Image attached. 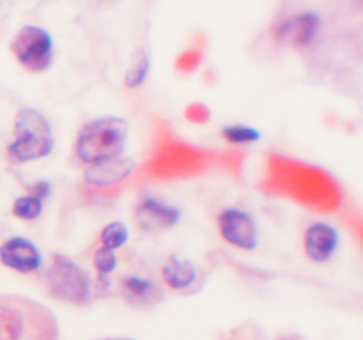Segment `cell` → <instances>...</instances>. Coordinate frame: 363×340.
Wrapping results in <instances>:
<instances>
[{
    "mask_svg": "<svg viewBox=\"0 0 363 340\" xmlns=\"http://www.w3.org/2000/svg\"><path fill=\"white\" fill-rule=\"evenodd\" d=\"M0 340H59V323L34 300L0 295Z\"/></svg>",
    "mask_w": 363,
    "mask_h": 340,
    "instance_id": "obj_1",
    "label": "cell"
},
{
    "mask_svg": "<svg viewBox=\"0 0 363 340\" xmlns=\"http://www.w3.org/2000/svg\"><path fill=\"white\" fill-rule=\"evenodd\" d=\"M128 137V121L121 117H101L91 121L77 138V156L91 167L110 163L123 154Z\"/></svg>",
    "mask_w": 363,
    "mask_h": 340,
    "instance_id": "obj_2",
    "label": "cell"
},
{
    "mask_svg": "<svg viewBox=\"0 0 363 340\" xmlns=\"http://www.w3.org/2000/svg\"><path fill=\"white\" fill-rule=\"evenodd\" d=\"M54 135L50 123L34 108H22L16 114L15 140L8 147V158L15 163H29L52 153Z\"/></svg>",
    "mask_w": 363,
    "mask_h": 340,
    "instance_id": "obj_3",
    "label": "cell"
},
{
    "mask_svg": "<svg viewBox=\"0 0 363 340\" xmlns=\"http://www.w3.org/2000/svg\"><path fill=\"white\" fill-rule=\"evenodd\" d=\"M46 286L55 300L73 305H84L91 295L87 275L71 259L59 253L46 273Z\"/></svg>",
    "mask_w": 363,
    "mask_h": 340,
    "instance_id": "obj_4",
    "label": "cell"
},
{
    "mask_svg": "<svg viewBox=\"0 0 363 340\" xmlns=\"http://www.w3.org/2000/svg\"><path fill=\"white\" fill-rule=\"evenodd\" d=\"M11 52L23 68L32 73H41L52 64L54 41L45 29L27 25L13 38Z\"/></svg>",
    "mask_w": 363,
    "mask_h": 340,
    "instance_id": "obj_5",
    "label": "cell"
},
{
    "mask_svg": "<svg viewBox=\"0 0 363 340\" xmlns=\"http://www.w3.org/2000/svg\"><path fill=\"white\" fill-rule=\"evenodd\" d=\"M218 230L229 245L241 250L257 246V226L252 218L239 209H225L218 216Z\"/></svg>",
    "mask_w": 363,
    "mask_h": 340,
    "instance_id": "obj_6",
    "label": "cell"
},
{
    "mask_svg": "<svg viewBox=\"0 0 363 340\" xmlns=\"http://www.w3.org/2000/svg\"><path fill=\"white\" fill-rule=\"evenodd\" d=\"M0 263L18 273H32L41 266V253L32 241L11 237L0 246Z\"/></svg>",
    "mask_w": 363,
    "mask_h": 340,
    "instance_id": "obj_7",
    "label": "cell"
},
{
    "mask_svg": "<svg viewBox=\"0 0 363 340\" xmlns=\"http://www.w3.org/2000/svg\"><path fill=\"white\" fill-rule=\"evenodd\" d=\"M138 226L145 230H160L176 226L179 220V209L167 204H161L154 199H145L138 204L135 211Z\"/></svg>",
    "mask_w": 363,
    "mask_h": 340,
    "instance_id": "obj_8",
    "label": "cell"
},
{
    "mask_svg": "<svg viewBox=\"0 0 363 340\" xmlns=\"http://www.w3.org/2000/svg\"><path fill=\"white\" fill-rule=\"evenodd\" d=\"M318 29L319 18L312 15V13H309V15H299L295 16V18H287L280 22L275 29V34L282 41L303 46L312 41L313 36L318 34Z\"/></svg>",
    "mask_w": 363,
    "mask_h": 340,
    "instance_id": "obj_9",
    "label": "cell"
},
{
    "mask_svg": "<svg viewBox=\"0 0 363 340\" xmlns=\"http://www.w3.org/2000/svg\"><path fill=\"white\" fill-rule=\"evenodd\" d=\"M336 236L335 229L326 223H316L306 230L305 236V252L309 259L313 263H326L333 256L336 249Z\"/></svg>",
    "mask_w": 363,
    "mask_h": 340,
    "instance_id": "obj_10",
    "label": "cell"
},
{
    "mask_svg": "<svg viewBox=\"0 0 363 340\" xmlns=\"http://www.w3.org/2000/svg\"><path fill=\"white\" fill-rule=\"evenodd\" d=\"M161 275H163L165 283L168 287L177 290L190 287L197 279V272L193 268V264L188 263V260H179L177 257H170L167 260Z\"/></svg>",
    "mask_w": 363,
    "mask_h": 340,
    "instance_id": "obj_11",
    "label": "cell"
},
{
    "mask_svg": "<svg viewBox=\"0 0 363 340\" xmlns=\"http://www.w3.org/2000/svg\"><path fill=\"white\" fill-rule=\"evenodd\" d=\"M131 168H133V163H131L130 160H115L110 161V163L91 167L87 170V174H85V179L92 184L105 186V184H112L115 183V181L126 177L128 174L131 172Z\"/></svg>",
    "mask_w": 363,
    "mask_h": 340,
    "instance_id": "obj_12",
    "label": "cell"
},
{
    "mask_svg": "<svg viewBox=\"0 0 363 340\" xmlns=\"http://www.w3.org/2000/svg\"><path fill=\"white\" fill-rule=\"evenodd\" d=\"M128 298L133 300L137 305H149L161 298V293L153 282L140 279V276H128L123 282Z\"/></svg>",
    "mask_w": 363,
    "mask_h": 340,
    "instance_id": "obj_13",
    "label": "cell"
},
{
    "mask_svg": "<svg viewBox=\"0 0 363 340\" xmlns=\"http://www.w3.org/2000/svg\"><path fill=\"white\" fill-rule=\"evenodd\" d=\"M101 245L103 249L112 250L114 252L115 249H121L128 241V229L123 222H112L101 230L100 234Z\"/></svg>",
    "mask_w": 363,
    "mask_h": 340,
    "instance_id": "obj_14",
    "label": "cell"
},
{
    "mask_svg": "<svg viewBox=\"0 0 363 340\" xmlns=\"http://www.w3.org/2000/svg\"><path fill=\"white\" fill-rule=\"evenodd\" d=\"M147 71H149V57H147V54L144 50H138L135 54L130 69H128L124 82H126L128 87H138V85L144 84Z\"/></svg>",
    "mask_w": 363,
    "mask_h": 340,
    "instance_id": "obj_15",
    "label": "cell"
},
{
    "mask_svg": "<svg viewBox=\"0 0 363 340\" xmlns=\"http://www.w3.org/2000/svg\"><path fill=\"white\" fill-rule=\"evenodd\" d=\"M43 211V200L38 197H18L13 204V214L22 220H36Z\"/></svg>",
    "mask_w": 363,
    "mask_h": 340,
    "instance_id": "obj_16",
    "label": "cell"
},
{
    "mask_svg": "<svg viewBox=\"0 0 363 340\" xmlns=\"http://www.w3.org/2000/svg\"><path fill=\"white\" fill-rule=\"evenodd\" d=\"M222 135L227 142H232V144H250V142H257L260 138V133L255 128L241 126V124L223 128Z\"/></svg>",
    "mask_w": 363,
    "mask_h": 340,
    "instance_id": "obj_17",
    "label": "cell"
},
{
    "mask_svg": "<svg viewBox=\"0 0 363 340\" xmlns=\"http://www.w3.org/2000/svg\"><path fill=\"white\" fill-rule=\"evenodd\" d=\"M115 266H117V257H115V253L112 252V250H107L101 246L94 256V268L98 269L100 276L108 275V273L114 272Z\"/></svg>",
    "mask_w": 363,
    "mask_h": 340,
    "instance_id": "obj_18",
    "label": "cell"
},
{
    "mask_svg": "<svg viewBox=\"0 0 363 340\" xmlns=\"http://www.w3.org/2000/svg\"><path fill=\"white\" fill-rule=\"evenodd\" d=\"M200 62V54L195 50L184 52L179 59L176 61V68H179L181 71H191L193 68H197Z\"/></svg>",
    "mask_w": 363,
    "mask_h": 340,
    "instance_id": "obj_19",
    "label": "cell"
},
{
    "mask_svg": "<svg viewBox=\"0 0 363 340\" xmlns=\"http://www.w3.org/2000/svg\"><path fill=\"white\" fill-rule=\"evenodd\" d=\"M186 119L191 123H204L209 119V112L202 107V105H191L186 108Z\"/></svg>",
    "mask_w": 363,
    "mask_h": 340,
    "instance_id": "obj_20",
    "label": "cell"
},
{
    "mask_svg": "<svg viewBox=\"0 0 363 340\" xmlns=\"http://www.w3.org/2000/svg\"><path fill=\"white\" fill-rule=\"evenodd\" d=\"M50 193V186L48 183H38L34 188H32V197H38L39 200H45Z\"/></svg>",
    "mask_w": 363,
    "mask_h": 340,
    "instance_id": "obj_21",
    "label": "cell"
},
{
    "mask_svg": "<svg viewBox=\"0 0 363 340\" xmlns=\"http://www.w3.org/2000/svg\"><path fill=\"white\" fill-rule=\"evenodd\" d=\"M124 340H126V339H124Z\"/></svg>",
    "mask_w": 363,
    "mask_h": 340,
    "instance_id": "obj_22",
    "label": "cell"
}]
</instances>
